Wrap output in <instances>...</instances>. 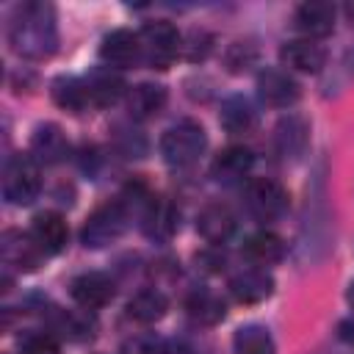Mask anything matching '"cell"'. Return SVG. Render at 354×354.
<instances>
[{
  "mask_svg": "<svg viewBox=\"0 0 354 354\" xmlns=\"http://www.w3.org/2000/svg\"><path fill=\"white\" fill-rule=\"evenodd\" d=\"M8 41L14 53L30 61H44L58 50V25L55 8L44 0L22 3L11 19Z\"/></svg>",
  "mask_w": 354,
  "mask_h": 354,
  "instance_id": "cell-1",
  "label": "cell"
},
{
  "mask_svg": "<svg viewBox=\"0 0 354 354\" xmlns=\"http://www.w3.org/2000/svg\"><path fill=\"white\" fill-rule=\"evenodd\" d=\"M205 147H207L205 127L191 122V119H183V122L171 124L160 136V155L171 169H185V166L196 163L199 155L205 152Z\"/></svg>",
  "mask_w": 354,
  "mask_h": 354,
  "instance_id": "cell-2",
  "label": "cell"
},
{
  "mask_svg": "<svg viewBox=\"0 0 354 354\" xmlns=\"http://www.w3.org/2000/svg\"><path fill=\"white\" fill-rule=\"evenodd\" d=\"M41 191V174L39 160L30 152H14L8 155L3 166V196L11 205H30Z\"/></svg>",
  "mask_w": 354,
  "mask_h": 354,
  "instance_id": "cell-3",
  "label": "cell"
},
{
  "mask_svg": "<svg viewBox=\"0 0 354 354\" xmlns=\"http://www.w3.org/2000/svg\"><path fill=\"white\" fill-rule=\"evenodd\" d=\"M138 44H141V61L152 69H169L174 58L180 55L183 39L180 30L169 19H152L138 30Z\"/></svg>",
  "mask_w": 354,
  "mask_h": 354,
  "instance_id": "cell-4",
  "label": "cell"
},
{
  "mask_svg": "<svg viewBox=\"0 0 354 354\" xmlns=\"http://www.w3.org/2000/svg\"><path fill=\"white\" fill-rule=\"evenodd\" d=\"M124 230H127V205L122 199H108L88 213L80 230V241L88 249H102L113 243Z\"/></svg>",
  "mask_w": 354,
  "mask_h": 354,
  "instance_id": "cell-5",
  "label": "cell"
},
{
  "mask_svg": "<svg viewBox=\"0 0 354 354\" xmlns=\"http://www.w3.org/2000/svg\"><path fill=\"white\" fill-rule=\"evenodd\" d=\"M246 207L254 218L260 221H274L279 218L285 210H288V191L279 180H271V177H252L246 183Z\"/></svg>",
  "mask_w": 354,
  "mask_h": 354,
  "instance_id": "cell-6",
  "label": "cell"
},
{
  "mask_svg": "<svg viewBox=\"0 0 354 354\" xmlns=\"http://www.w3.org/2000/svg\"><path fill=\"white\" fill-rule=\"evenodd\" d=\"M44 249L39 246V241L33 238V232H22V230H6L0 235V260L8 268L17 271H36L44 260Z\"/></svg>",
  "mask_w": 354,
  "mask_h": 354,
  "instance_id": "cell-7",
  "label": "cell"
},
{
  "mask_svg": "<svg viewBox=\"0 0 354 354\" xmlns=\"http://www.w3.org/2000/svg\"><path fill=\"white\" fill-rule=\"evenodd\" d=\"M257 97L268 108H290V105L299 102L301 88H299V83L285 69L266 66L257 75Z\"/></svg>",
  "mask_w": 354,
  "mask_h": 354,
  "instance_id": "cell-8",
  "label": "cell"
},
{
  "mask_svg": "<svg viewBox=\"0 0 354 354\" xmlns=\"http://www.w3.org/2000/svg\"><path fill=\"white\" fill-rule=\"evenodd\" d=\"M100 61L108 69H130V66L141 64L138 33H133L127 28H116V30L105 33L100 41Z\"/></svg>",
  "mask_w": 354,
  "mask_h": 354,
  "instance_id": "cell-9",
  "label": "cell"
},
{
  "mask_svg": "<svg viewBox=\"0 0 354 354\" xmlns=\"http://www.w3.org/2000/svg\"><path fill=\"white\" fill-rule=\"evenodd\" d=\"M69 293L83 310H100V307L113 301L116 282L102 271H86L69 282Z\"/></svg>",
  "mask_w": 354,
  "mask_h": 354,
  "instance_id": "cell-10",
  "label": "cell"
},
{
  "mask_svg": "<svg viewBox=\"0 0 354 354\" xmlns=\"http://www.w3.org/2000/svg\"><path fill=\"white\" fill-rule=\"evenodd\" d=\"M141 227H144V232H147V238H152V241H169L174 232H177V227H180V210L174 207V202L171 199H166V196H147V202H144V213H141Z\"/></svg>",
  "mask_w": 354,
  "mask_h": 354,
  "instance_id": "cell-11",
  "label": "cell"
},
{
  "mask_svg": "<svg viewBox=\"0 0 354 354\" xmlns=\"http://www.w3.org/2000/svg\"><path fill=\"white\" fill-rule=\"evenodd\" d=\"M30 155L39 163H47V166L66 160V155H69V138H66V133L58 124H53V122L39 124L33 130V136H30Z\"/></svg>",
  "mask_w": 354,
  "mask_h": 354,
  "instance_id": "cell-12",
  "label": "cell"
},
{
  "mask_svg": "<svg viewBox=\"0 0 354 354\" xmlns=\"http://www.w3.org/2000/svg\"><path fill=\"white\" fill-rule=\"evenodd\" d=\"M252 166H254L252 149L235 144V147L221 149V152L213 158L210 174H213V180L221 183V185H235V183H241V180L252 171Z\"/></svg>",
  "mask_w": 354,
  "mask_h": 354,
  "instance_id": "cell-13",
  "label": "cell"
},
{
  "mask_svg": "<svg viewBox=\"0 0 354 354\" xmlns=\"http://www.w3.org/2000/svg\"><path fill=\"white\" fill-rule=\"evenodd\" d=\"M230 293L241 304H260L274 293V279L263 268H241L230 277Z\"/></svg>",
  "mask_w": 354,
  "mask_h": 354,
  "instance_id": "cell-14",
  "label": "cell"
},
{
  "mask_svg": "<svg viewBox=\"0 0 354 354\" xmlns=\"http://www.w3.org/2000/svg\"><path fill=\"white\" fill-rule=\"evenodd\" d=\"M307 141H310V124H307V119H301L296 113L285 116L274 127V147H277L279 158H285V160H296L299 155H304Z\"/></svg>",
  "mask_w": 354,
  "mask_h": 354,
  "instance_id": "cell-15",
  "label": "cell"
},
{
  "mask_svg": "<svg viewBox=\"0 0 354 354\" xmlns=\"http://www.w3.org/2000/svg\"><path fill=\"white\" fill-rule=\"evenodd\" d=\"M196 232L207 243H213V246L230 241V235L235 232V216H232V210L227 205H221V202L205 205L199 210V216H196Z\"/></svg>",
  "mask_w": 354,
  "mask_h": 354,
  "instance_id": "cell-16",
  "label": "cell"
},
{
  "mask_svg": "<svg viewBox=\"0 0 354 354\" xmlns=\"http://www.w3.org/2000/svg\"><path fill=\"white\" fill-rule=\"evenodd\" d=\"M335 19H337L335 6L332 3H324V0H310V3H301L296 8V28L307 39L329 36L335 30Z\"/></svg>",
  "mask_w": 354,
  "mask_h": 354,
  "instance_id": "cell-17",
  "label": "cell"
},
{
  "mask_svg": "<svg viewBox=\"0 0 354 354\" xmlns=\"http://www.w3.org/2000/svg\"><path fill=\"white\" fill-rule=\"evenodd\" d=\"M279 58L293 72H318L326 61V50L315 39H293L282 44Z\"/></svg>",
  "mask_w": 354,
  "mask_h": 354,
  "instance_id": "cell-18",
  "label": "cell"
},
{
  "mask_svg": "<svg viewBox=\"0 0 354 354\" xmlns=\"http://www.w3.org/2000/svg\"><path fill=\"white\" fill-rule=\"evenodd\" d=\"M33 238L39 241V246L47 252V254H58L64 252V246L69 243V224L61 213L55 210H44L33 218V227H30Z\"/></svg>",
  "mask_w": 354,
  "mask_h": 354,
  "instance_id": "cell-19",
  "label": "cell"
},
{
  "mask_svg": "<svg viewBox=\"0 0 354 354\" xmlns=\"http://www.w3.org/2000/svg\"><path fill=\"white\" fill-rule=\"evenodd\" d=\"M218 124L230 136H249L257 127V111L246 97H227L218 111Z\"/></svg>",
  "mask_w": 354,
  "mask_h": 354,
  "instance_id": "cell-20",
  "label": "cell"
},
{
  "mask_svg": "<svg viewBox=\"0 0 354 354\" xmlns=\"http://www.w3.org/2000/svg\"><path fill=\"white\" fill-rule=\"evenodd\" d=\"M185 313L199 326H216L227 315V307H224V299L218 293H213L207 288H196L185 299Z\"/></svg>",
  "mask_w": 354,
  "mask_h": 354,
  "instance_id": "cell-21",
  "label": "cell"
},
{
  "mask_svg": "<svg viewBox=\"0 0 354 354\" xmlns=\"http://www.w3.org/2000/svg\"><path fill=\"white\" fill-rule=\"evenodd\" d=\"M169 94L160 83H138L127 91V113L133 119H152L163 111Z\"/></svg>",
  "mask_w": 354,
  "mask_h": 354,
  "instance_id": "cell-22",
  "label": "cell"
},
{
  "mask_svg": "<svg viewBox=\"0 0 354 354\" xmlns=\"http://www.w3.org/2000/svg\"><path fill=\"white\" fill-rule=\"evenodd\" d=\"M86 83H88V94H91V108H108V105L119 102L127 88L124 80L108 66L86 75Z\"/></svg>",
  "mask_w": 354,
  "mask_h": 354,
  "instance_id": "cell-23",
  "label": "cell"
},
{
  "mask_svg": "<svg viewBox=\"0 0 354 354\" xmlns=\"http://www.w3.org/2000/svg\"><path fill=\"white\" fill-rule=\"evenodd\" d=\"M53 100L55 105H61L69 113H83L86 108H91V94H88V83L86 77H58L53 83Z\"/></svg>",
  "mask_w": 354,
  "mask_h": 354,
  "instance_id": "cell-24",
  "label": "cell"
},
{
  "mask_svg": "<svg viewBox=\"0 0 354 354\" xmlns=\"http://www.w3.org/2000/svg\"><path fill=\"white\" fill-rule=\"evenodd\" d=\"M243 254L257 266H271L285 257V241L277 232L260 230L243 241Z\"/></svg>",
  "mask_w": 354,
  "mask_h": 354,
  "instance_id": "cell-25",
  "label": "cell"
},
{
  "mask_svg": "<svg viewBox=\"0 0 354 354\" xmlns=\"http://www.w3.org/2000/svg\"><path fill=\"white\" fill-rule=\"evenodd\" d=\"M166 310H169V299L158 288H144L127 301V315L138 324H155L166 315Z\"/></svg>",
  "mask_w": 354,
  "mask_h": 354,
  "instance_id": "cell-26",
  "label": "cell"
},
{
  "mask_svg": "<svg viewBox=\"0 0 354 354\" xmlns=\"http://www.w3.org/2000/svg\"><path fill=\"white\" fill-rule=\"evenodd\" d=\"M47 324H50L53 332H58V335L66 337V340H86V337L94 335V321H91L86 313H77V310L53 307Z\"/></svg>",
  "mask_w": 354,
  "mask_h": 354,
  "instance_id": "cell-27",
  "label": "cell"
},
{
  "mask_svg": "<svg viewBox=\"0 0 354 354\" xmlns=\"http://www.w3.org/2000/svg\"><path fill=\"white\" fill-rule=\"evenodd\" d=\"M232 351L235 354H277V346H274L271 332L263 324H246L235 329Z\"/></svg>",
  "mask_w": 354,
  "mask_h": 354,
  "instance_id": "cell-28",
  "label": "cell"
},
{
  "mask_svg": "<svg viewBox=\"0 0 354 354\" xmlns=\"http://www.w3.org/2000/svg\"><path fill=\"white\" fill-rule=\"evenodd\" d=\"M19 354H61L58 337L53 332H28L19 340Z\"/></svg>",
  "mask_w": 354,
  "mask_h": 354,
  "instance_id": "cell-29",
  "label": "cell"
},
{
  "mask_svg": "<svg viewBox=\"0 0 354 354\" xmlns=\"http://www.w3.org/2000/svg\"><path fill=\"white\" fill-rule=\"evenodd\" d=\"M122 354H169V348L155 335H136L122 346Z\"/></svg>",
  "mask_w": 354,
  "mask_h": 354,
  "instance_id": "cell-30",
  "label": "cell"
},
{
  "mask_svg": "<svg viewBox=\"0 0 354 354\" xmlns=\"http://www.w3.org/2000/svg\"><path fill=\"white\" fill-rule=\"evenodd\" d=\"M254 47L249 44V41H235L232 47H230V53H227V66L232 69V72H243L252 61H254Z\"/></svg>",
  "mask_w": 354,
  "mask_h": 354,
  "instance_id": "cell-31",
  "label": "cell"
},
{
  "mask_svg": "<svg viewBox=\"0 0 354 354\" xmlns=\"http://www.w3.org/2000/svg\"><path fill=\"white\" fill-rule=\"evenodd\" d=\"M337 337H340L343 343L354 346V313H351L348 318H343V321L337 324Z\"/></svg>",
  "mask_w": 354,
  "mask_h": 354,
  "instance_id": "cell-32",
  "label": "cell"
},
{
  "mask_svg": "<svg viewBox=\"0 0 354 354\" xmlns=\"http://www.w3.org/2000/svg\"><path fill=\"white\" fill-rule=\"evenodd\" d=\"M346 299H348V304L354 307V279H351V285H348V290H346Z\"/></svg>",
  "mask_w": 354,
  "mask_h": 354,
  "instance_id": "cell-33",
  "label": "cell"
}]
</instances>
